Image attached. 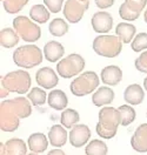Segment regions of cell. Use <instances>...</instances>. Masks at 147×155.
Listing matches in <instances>:
<instances>
[{"instance_id": "cell-39", "label": "cell", "mask_w": 147, "mask_h": 155, "mask_svg": "<svg viewBox=\"0 0 147 155\" xmlns=\"http://www.w3.org/2000/svg\"><path fill=\"white\" fill-rule=\"evenodd\" d=\"M144 88H145V91L147 92V77L144 79Z\"/></svg>"}, {"instance_id": "cell-14", "label": "cell", "mask_w": 147, "mask_h": 155, "mask_svg": "<svg viewBox=\"0 0 147 155\" xmlns=\"http://www.w3.org/2000/svg\"><path fill=\"white\" fill-rule=\"evenodd\" d=\"M100 80L105 84V86H117L122 80V71L115 65H109L101 69Z\"/></svg>"}, {"instance_id": "cell-26", "label": "cell", "mask_w": 147, "mask_h": 155, "mask_svg": "<svg viewBox=\"0 0 147 155\" xmlns=\"http://www.w3.org/2000/svg\"><path fill=\"white\" fill-rule=\"evenodd\" d=\"M79 120L80 116L75 109L66 108L60 115V125H62L66 129H72L75 125H78Z\"/></svg>"}, {"instance_id": "cell-40", "label": "cell", "mask_w": 147, "mask_h": 155, "mask_svg": "<svg viewBox=\"0 0 147 155\" xmlns=\"http://www.w3.org/2000/svg\"><path fill=\"white\" fill-rule=\"evenodd\" d=\"M144 20H145V22L147 24V10L144 12Z\"/></svg>"}, {"instance_id": "cell-33", "label": "cell", "mask_w": 147, "mask_h": 155, "mask_svg": "<svg viewBox=\"0 0 147 155\" xmlns=\"http://www.w3.org/2000/svg\"><path fill=\"white\" fill-rule=\"evenodd\" d=\"M134 65L139 72L147 74V51H144L134 61Z\"/></svg>"}, {"instance_id": "cell-13", "label": "cell", "mask_w": 147, "mask_h": 155, "mask_svg": "<svg viewBox=\"0 0 147 155\" xmlns=\"http://www.w3.org/2000/svg\"><path fill=\"white\" fill-rule=\"evenodd\" d=\"M91 129L87 125H75L71 129L68 134L69 143L75 147V148H80L82 146L88 143V140L91 139Z\"/></svg>"}, {"instance_id": "cell-41", "label": "cell", "mask_w": 147, "mask_h": 155, "mask_svg": "<svg viewBox=\"0 0 147 155\" xmlns=\"http://www.w3.org/2000/svg\"><path fill=\"white\" fill-rule=\"evenodd\" d=\"M27 155H40V154H38V153H33V152H32V153H28Z\"/></svg>"}, {"instance_id": "cell-35", "label": "cell", "mask_w": 147, "mask_h": 155, "mask_svg": "<svg viewBox=\"0 0 147 155\" xmlns=\"http://www.w3.org/2000/svg\"><path fill=\"white\" fill-rule=\"evenodd\" d=\"M94 2L97 5V7L100 10H107L113 6L114 0H94Z\"/></svg>"}, {"instance_id": "cell-20", "label": "cell", "mask_w": 147, "mask_h": 155, "mask_svg": "<svg viewBox=\"0 0 147 155\" xmlns=\"http://www.w3.org/2000/svg\"><path fill=\"white\" fill-rule=\"evenodd\" d=\"M48 136H46L42 133H33L29 135L27 140V146H28L29 150L33 153H38V154L46 152L48 148Z\"/></svg>"}, {"instance_id": "cell-29", "label": "cell", "mask_w": 147, "mask_h": 155, "mask_svg": "<svg viewBox=\"0 0 147 155\" xmlns=\"http://www.w3.org/2000/svg\"><path fill=\"white\" fill-rule=\"evenodd\" d=\"M108 147L107 145L101 140H92L88 142L85 148L86 155H107Z\"/></svg>"}, {"instance_id": "cell-7", "label": "cell", "mask_w": 147, "mask_h": 155, "mask_svg": "<svg viewBox=\"0 0 147 155\" xmlns=\"http://www.w3.org/2000/svg\"><path fill=\"white\" fill-rule=\"evenodd\" d=\"M13 28L18 33L21 40L33 44L38 41L41 37V28L39 25H37L33 20L25 17V15H19L13 19Z\"/></svg>"}, {"instance_id": "cell-16", "label": "cell", "mask_w": 147, "mask_h": 155, "mask_svg": "<svg viewBox=\"0 0 147 155\" xmlns=\"http://www.w3.org/2000/svg\"><path fill=\"white\" fill-rule=\"evenodd\" d=\"M48 141L49 145L53 146L54 148H61L66 145L68 134L66 128L62 125H53L48 130Z\"/></svg>"}, {"instance_id": "cell-3", "label": "cell", "mask_w": 147, "mask_h": 155, "mask_svg": "<svg viewBox=\"0 0 147 155\" xmlns=\"http://www.w3.org/2000/svg\"><path fill=\"white\" fill-rule=\"evenodd\" d=\"M13 62L20 68H34L39 66L44 60L42 51L34 44L22 45L14 49L13 52Z\"/></svg>"}, {"instance_id": "cell-17", "label": "cell", "mask_w": 147, "mask_h": 155, "mask_svg": "<svg viewBox=\"0 0 147 155\" xmlns=\"http://www.w3.org/2000/svg\"><path fill=\"white\" fill-rule=\"evenodd\" d=\"M144 99H145V92H144V88L139 84H132L125 88L124 100L127 105L138 106V105L142 104Z\"/></svg>"}, {"instance_id": "cell-22", "label": "cell", "mask_w": 147, "mask_h": 155, "mask_svg": "<svg viewBox=\"0 0 147 155\" xmlns=\"http://www.w3.org/2000/svg\"><path fill=\"white\" fill-rule=\"evenodd\" d=\"M137 33V27L131 22H119L115 27V35H118L124 44H131Z\"/></svg>"}, {"instance_id": "cell-44", "label": "cell", "mask_w": 147, "mask_h": 155, "mask_svg": "<svg viewBox=\"0 0 147 155\" xmlns=\"http://www.w3.org/2000/svg\"><path fill=\"white\" fill-rule=\"evenodd\" d=\"M2 1H4V0H1V2H2Z\"/></svg>"}, {"instance_id": "cell-23", "label": "cell", "mask_w": 147, "mask_h": 155, "mask_svg": "<svg viewBox=\"0 0 147 155\" xmlns=\"http://www.w3.org/2000/svg\"><path fill=\"white\" fill-rule=\"evenodd\" d=\"M20 37L14 28L6 27L0 31V45L4 48H13L18 45Z\"/></svg>"}, {"instance_id": "cell-37", "label": "cell", "mask_w": 147, "mask_h": 155, "mask_svg": "<svg viewBox=\"0 0 147 155\" xmlns=\"http://www.w3.org/2000/svg\"><path fill=\"white\" fill-rule=\"evenodd\" d=\"M11 92L8 91V89H6L5 87L1 86V89H0V97H1V99H2V97H6Z\"/></svg>"}, {"instance_id": "cell-31", "label": "cell", "mask_w": 147, "mask_h": 155, "mask_svg": "<svg viewBox=\"0 0 147 155\" xmlns=\"http://www.w3.org/2000/svg\"><path fill=\"white\" fill-rule=\"evenodd\" d=\"M29 2V0H4V10L10 14H15L21 12V10Z\"/></svg>"}, {"instance_id": "cell-19", "label": "cell", "mask_w": 147, "mask_h": 155, "mask_svg": "<svg viewBox=\"0 0 147 155\" xmlns=\"http://www.w3.org/2000/svg\"><path fill=\"white\" fill-rule=\"evenodd\" d=\"M114 100V92L111 87H99L93 94H92V102L97 107L108 106Z\"/></svg>"}, {"instance_id": "cell-11", "label": "cell", "mask_w": 147, "mask_h": 155, "mask_svg": "<svg viewBox=\"0 0 147 155\" xmlns=\"http://www.w3.org/2000/svg\"><path fill=\"white\" fill-rule=\"evenodd\" d=\"M35 81L44 89H52L59 84V77L57 72L51 67L39 68L35 73Z\"/></svg>"}, {"instance_id": "cell-45", "label": "cell", "mask_w": 147, "mask_h": 155, "mask_svg": "<svg viewBox=\"0 0 147 155\" xmlns=\"http://www.w3.org/2000/svg\"><path fill=\"white\" fill-rule=\"evenodd\" d=\"M146 116H147V113H146Z\"/></svg>"}, {"instance_id": "cell-15", "label": "cell", "mask_w": 147, "mask_h": 155, "mask_svg": "<svg viewBox=\"0 0 147 155\" xmlns=\"http://www.w3.org/2000/svg\"><path fill=\"white\" fill-rule=\"evenodd\" d=\"M131 147L138 153H147V124H141L131 137Z\"/></svg>"}, {"instance_id": "cell-9", "label": "cell", "mask_w": 147, "mask_h": 155, "mask_svg": "<svg viewBox=\"0 0 147 155\" xmlns=\"http://www.w3.org/2000/svg\"><path fill=\"white\" fill-rule=\"evenodd\" d=\"M89 7V1L67 0L64 5L62 13L69 24H78Z\"/></svg>"}, {"instance_id": "cell-1", "label": "cell", "mask_w": 147, "mask_h": 155, "mask_svg": "<svg viewBox=\"0 0 147 155\" xmlns=\"http://www.w3.org/2000/svg\"><path fill=\"white\" fill-rule=\"evenodd\" d=\"M32 102L26 97L4 100L0 104V129L2 132H15L21 119L32 114Z\"/></svg>"}, {"instance_id": "cell-30", "label": "cell", "mask_w": 147, "mask_h": 155, "mask_svg": "<svg viewBox=\"0 0 147 155\" xmlns=\"http://www.w3.org/2000/svg\"><path fill=\"white\" fill-rule=\"evenodd\" d=\"M121 115V126H129L137 117V112L131 105H122L118 108Z\"/></svg>"}, {"instance_id": "cell-6", "label": "cell", "mask_w": 147, "mask_h": 155, "mask_svg": "<svg viewBox=\"0 0 147 155\" xmlns=\"http://www.w3.org/2000/svg\"><path fill=\"white\" fill-rule=\"evenodd\" d=\"M100 79L98 74L93 71H87L81 73L71 82L69 89L71 93L75 97H86L88 94H93L98 89Z\"/></svg>"}, {"instance_id": "cell-36", "label": "cell", "mask_w": 147, "mask_h": 155, "mask_svg": "<svg viewBox=\"0 0 147 155\" xmlns=\"http://www.w3.org/2000/svg\"><path fill=\"white\" fill-rule=\"evenodd\" d=\"M47 155H66L65 154V152L64 150H61L60 148H54V149H52V150H49Z\"/></svg>"}, {"instance_id": "cell-43", "label": "cell", "mask_w": 147, "mask_h": 155, "mask_svg": "<svg viewBox=\"0 0 147 155\" xmlns=\"http://www.w3.org/2000/svg\"><path fill=\"white\" fill-rule=\"evenodd\" d=\"M6 155H13V154H6Z\"/></svg>"}, {"instance_id": "cell-18", "label": "cell", "mask_w": 147, "mask_h": 155, "mask_svg": "<svg viewBox=\"0 0 147 155\" xmlns=\"http://www.w3.org/2000/svg\"><path fill=\"white\" fill-rule=\"evenodd\" d=\"M64 54H65L64 46L55 40H51L48 42H46L44 46V57L49 62L60 61L64 57Z\"/></svg>"}, {"instance_id": "cell-10", "label": "cell", "mask_w": 147, "mask_h": 155, "mask_svg": "<svg viewBox=\"0 0 147 155\" xmlns=\"http://www.w3.org/2000/svg\"><path fill=\"white\" fill-rule=\"evenodd\" d=\"M146 5L147 0H125L119 7V15L125 21H134L140 17Z\"/></svg>"}, {"instance_id": "cell-34", "label": "cell", "mask_w": 147, "mask_h": 155, "mask_svg": "<svg viewBox=\"0 0 147 155\" xmlns=\"http://www.w3.org/2000/svg\"><path fill=\"white\" fill-rule=\"evenodd\" d=\"M44 5L48 8L51 13H59L62 8L64 0H44Z\"/></svg>"}, {"instance_id": "cell-2", "label": "cell", "mask_w": 147, "mask_h": 155, "mask_svg": "<svg viewBox=\"0 0 147 155\" xmlns=\"http://www.w3.org/2000/svg\"><path fill=\"white\" fill-rule=\"evenodd\" d=\"M121 125V115L118 108L111 106L102 107L99 110L98 124L95 126L97 134L102 139H113Z\"/></svg>"}, {"instance_id": "cell-42", "label": "cell", "mask_w": 147, "mask_h": 155, "mask_svg": "<svg viewBox=\"0 0 147 155\" xmlns=\"http://www.w3.org/2000/svg\"><path fill=\"white\" fill-rule=\"evenodd\" d=\"M81 1H89V0H81Z\"/></svg>"}, {"instance_id": "cell-25", "label": "cell", "mask_w": 147, "mask_h": 155, "mask_svg": "<svg viewBox=\"0 0 147 155\" xmlns=\"http://www.w3.org/2000/svg\"><path fill=\"white\" fill-rule=\"evenodd\" d=\"M29 17L31 19L38 24H45L49 20V17H51V12L45 6V5H40V4H37V5H33L29 10Z\"/></svg>"}, {"instance_id": "cell-28", "label": "cell", "mask_w": 147, "mask_h": 155, "mask_svg": "<svg viewBox=\"0 0 147 155\" xmlns=\"http://www.w3.org/2000/svg\"><path fill=\"white\" fill-rule=\"evenodd\" d=\"M48 31L53 37H64L68 32V24L61 18H55L49 22Z\"/></svg>"}, {"instance_id": "cell-21", "label": "cell", "mask_w": 147, "mask_h": 155, "mask_svg": "<svg viewBox=\"0 0 147 155\" xmlns=\"http://www.w3.org/2000/svg\"><path fill=\"white\" fill-rule=\"evenodd\" d=\"M47 104L55 110H65L68 106V97L61 89H52L47 97Z\"/></svg>"}, {"instance_id": "cell-4", "label": "cell", "mask_w": 147, "mask_h": 155, "mask_svg": "<svg viewBox=\"0 0 147 155\" xmlns=\"http://www.w3.org/2000/svg\"><path fill=\"white\" fill-rule=\"evenodd\" d=\"M1 86L12 93L26 94L32 87V79L27 71L17 69L1 77Z\"/></svg>"}, {"instance_id": "cell-27", "label": "cell", "mask_w": 147, "mask_h": 155, "mask_svg": "<svg viewBox=\"0 0 147 155\" xmlns=\"http://www.w3.org/2000/svg\"><path fill=\"white\" fill-rule=\"evenodd\" d=\"M27 97L32 102L33 106H42L47 102V97L48 94L45 92V89L40 87H33L31 88L28 93H27Z\"/></svg>"}, {"instance_id": "cell-12", "label": "cell", "mask_w": 147, "mask_h": 155, "mask_svg": "<svg viewBox=\"0 0 147 155\" xmlns=\"http://www.w3.org/2000/svg\"><path fill=\"white\" fill-rule=\"evenodd\" d=\"M93 31L100 34H107L113 27V17L105 11H100L93 14L91 20Z\"/></svg>"}, {"instance_id": "cell-24", "label": "cell", "mask_w": 147, "mask_h": 155, "mask_svg": "<svg viewBox=\"0 0 147 155\" xmlns=\"http://www.w3.org/2000/svg\"><path fill=\"white\" fill-rule=\"evenodd\" d=\"M6 147V154L13 155H27V147L28 146L25 143L24 140L13 137L5 142Z\"/></svg>"}, {"instance_id": "cell-5", "label": "cell", "mask_w": 147, "mask_h": 155, "mask_svg": "<svg viewBox=\"0 0 147 155\" xmlns=\"http://www.w3.org/2000/svg\"><path fill=\"white\" fill-rule=\"evenodd\" d=\"M122 41L118 35L101 34L93 40V51L104 58L113 59L118 57L122 51Z\"/></svg>"}, {"instance_id": "cell-8", "label": "cell", "mask_w": 147, "mask_h": 155, "mask_svg": "<svg viewBox=\"0 0 147 155\" xmlns=\"http://www.w3.org/2000/svg\"><path fill=\"white\" fill-rule=\"evenodd\" d=\"M85 68V59L78 53H72L57 64V73L60 78L71 79L80 74Z\"/></svg>"}, {"instance_id": "cell-38", "label": "cell", "mask_w": 147, "mask_h": 155, "mask_svg": "<svg viewBox=\"0 0 147 155\" xmlns=\"http://www.w3.org/2000/svg\"><path fill=\"white\" fill-rule=\"evenodd\" d=\"M0 155H6V147H5V143H0Z\"/></svg>"}, {"instance_id": "cell-32", "label": "cell", "mask_w": 147, "mask_h": 155, "mask_svg": "<svg viewBox=\"0 0 147 155\" xmlns=\"http://www.w3.org/2000/svg\"><path fill=\"white\" fill-rule=\"evenodd\" d=\"M132 49L134 52H141L144 49H147V33L146 32H141L138 33L134 37L133 41L131 42Z\"/></svg>"}]
</instances>
